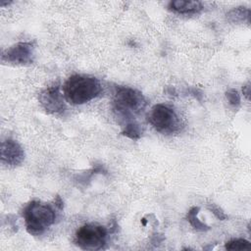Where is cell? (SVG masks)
Segmentation results:
<instances>
[{
    "mask_svg": "<svg viewBox=\"0 0 251 251\" xmlns=\"http://www.w3.org/2000/svg\"><path fill=\"white\" fill-rule=\"evenodd\" d=\"M102 92L98 78L84 75L70 76L63 85L65 99L72 105H82L96 98Z\"/></svg>",
    "mask_w": 251,
    "mask_h": 251,
    "instance_id": "6da1fadb",
    "label": "cell"
},
{
    "mask_svg": "<svg viewBox=\"0 0 251 251\" xmlns=\"http://www.w3.org/2000/svg\"><path fill=\"white\" fill-rule=\"evenodd\" d=\"M146 100L142 93L127 86H117L113 96V110L125 125L136 122L135 118L146 107Z\"/></svg>",
    "mask_w": 251,
    "mask_h": 251,
    "instance_id": "7a4b0ae2",
    "label": "cell"
},
{
    "mask_svg": "<svg viewBox=\"0 0 251 251\" xmlns=\"http://www.w3.org/2000/svg\"><path fill=\"white\" fill-rule=\"evenodd\" d=\"M25 228L32 235H39L55 223L54 209L40 201L29 202L23 211Z\"/></svg>",
    "mask_w": 251,
    "mask_h": 251,
    "instance_id": "3957f363",
    "label": "cell"
},
{
    "mask_svg": "<svg viewBox=\"0 0 251 251\" xmlns=\"http://www.w3.org/2000/svg\"><path fill=\"white\" fill-rule=\"evenodd\" d=\"M108 231L96 224L81 226L75 234V243L83 250H99L106 244Z\"/></svg>",
    "mask_w": 251,
    "mask_h": 251,
    "instance_id": "277c9868",
    "label": "cell"
},
{
    "mask_svg": "<svg viewBox=\"0 0 251 251\" xmlns=\"http://www.w3.org/2000/svg\"><path fill=\"white\" fill-rule=\"evenodd\" d=\"M148 121L161 133L176 132L180 126V122L176 112L165 104L155 105L149 113Z\"/></svg>",
    "mask_w": 251,
    "mask_h": 251,
    "instance_id": "5b68a950",
    "label": "cell"
},
{
    "mask_svg": "<svg viewBox=\"0 0 251 251\" xmlns=\"http://www.w3.org/2000/svg\"><path fill=\"white\" fill-rule=\"evenodd\" d=\"M34 47L31 42H18L5 50L2 61L14 65H28L33 62Z\"/></svg>",
    "mask_w": 251,
    "mask_h": 251,
    "instance_id": "8992f818",
    "label": "cell"
},
{
    "mask_svg": "<svg viewBox=\"0 0 251 251\" xmlns=\"http://www.w3.org/2000/svg\"><path fill=\"white\" fill-rule=\"evenodd\" d=\"M64 94L59 86H50L39 93L38 100L42 108L48 114H59L65 110Z\"/></svg>",
    "mask_w": 251,
    "mask_h": 251,
    "instance_id": "52a82bcc",
    "label": "cell"
},
{
    "mask_svg": "<svg viewBox=\"0 0 251 251\" xmlns=\"http://www.w3.org/2000/svg\"><path fill=\"white\" fill-rule=\"evenodd\" d=\"M1 162L9 167H16L22 164L25 159L23 147L14 139H6L1 143Z\"/></svg>",
    "mask_w": 251,
    "mask_h": 251,
    "instance_id": "ba28073f",
    "label": "cell"
},
{
    "mask_svg": "<svg viewBox=\"0 0 251 251\" xmlns=\"http://www.w3.org/2000/svg\"><path fill=\"white\" fill-rule=\"evenodd\" d=\"M171 10L179 14H191L197 13L202 10V3L199 1H188V0H175L169 4Z\"/></svg>",
    "mask_w": 251,
    "mask_h": 251,
    "instance_id": "9c48e42d",
    "label": "cell"
},
{
    "mask_svg": "<svg viewBox=\"0 0 251 251\" xmlns=\"http://www.w3.org/2000/svg\"><path fill=\"white\" fill-rule=\"evenodd\" d=\"M200 208L199 207H192L187 215H186V219L187 221L189 222V224L192 226V227H194L196 230H199V231H206V230H209L210 227L209 226H207L206 224H204L203 222H201L198 218H197V214L199 212Z\"/></svg>",
    "mask_w": 251,
    "mask_h": 251,
    "instance_id": "30bf717a",
    "label": "cell"
},
{
    "mask_svg": "<svg viewBox=\"0 0 251 251\" xmlns=\"http://www.w3.org/2000/svg\"><path fill=\"white\" fill-rule=\"evenodd\" d=\"M123 134L130 139H138L141 136L142 128L137 122L127 123L123 126Z\"/></svg>",
    "mask_w": 251,
    "mask_h": 251,
    "instance_id": "8fae6325",
    "label": "cell"
},
{
    "mask_svg": "<svg viewBox=\"0 0 251 251\" xmlns=\"http://www.w3.org/2000/svg\"><path fill=\"white\" fill-rule=\"evenodd\" d=\"M249 9H246L245 7H236L230 10L226 16L229 21L238 23L243 22L245 19L249 20Z\"/></svg>",
    "mask_w": 251,
    "mask_h": 251,
    "instance_id": "7c38bea8",
    "label": "cell"
},
{
    "mask_svg": "<svg viewBox=\"0 0 251 251\" xmlns=\"http://www.w3.org/2000/svg\"><path fill=\"white\" fill-rule=\"evenodd\" d=\"M226 250H247L250 249V242L243 238H235L227 241L226 243Z\"/></svg>",
    "mask_w": 251,
    "mask_h": 251,
    "instance_id": "4fadbf2b",
    "label": "cell"
},
{
    "mask_svg": "<svg viewBox=\"0 0 251 251\" xmlns=\"http://www.w3.org/2000/svg\"><path fill=\"white\" fill-rule=\"evenodd\" d=\"M226 97L231 106L237 107L240 105V94L236 89L234 88L228 89L226 92Z\"/></svg>",
    "mask_w": 251,
    "mask_h": 251,
    "instance_id": "5bb4252c",
    "label": "cell"
},
{
    "mask_svg": "<svg viewBox=\"0 0 251 251\" xmlns=\"http://www.w3.org/2000/svg\"><path fill=\"white\" fill-rule=\"evenodd\" d=\"M208 209H209L218 219H220V220H226V215L225 214V212H224L219 206H217V205H215V204H210V205L208 206Z\"/></svg>",
    "mask_w": 251,
    "mask_h": 251,
    "instance_id": "9a60e30c",
    "label": "cell"
},
{
    "mask_svg": "<svg viewBox=\"0 0 251 251\" xmlns=\"http://www.w3.org/2000/svg\"><path fill=\"white\" fill-rule=\"evenodd\" d=\"M55 206L58 207L60 210L63 209V200L61 199L60 196H57L55 199Z\"/></svg>",
    "mask_w": 251,
    "mask_h": 251,
    "instance_id": "2e32d148",
    "label": "cell"
},
{
    "mask_svg": "<svg viewBox=\"0 0 251 251\" xmlns=\"http://www.w3.org/2000/svg\"><path fill=\"white\" fill-rule=\"evenodd\" d=\"M242 91H243V94L246 96V98H249V93H250V86H249V84L244 85Z\"/></svg>",
    "mask_w": 251,
    "mask_h": 251,
    "instance_id": "e0dca14e",
    "label": "cell"
}]
</instances>
